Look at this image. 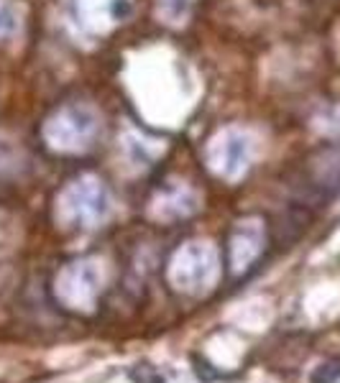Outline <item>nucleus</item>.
Masks as SVG:
<instances>
[{
  "label": "nucleus",
  "mask_w": 340,
  "mask_h": 383,
  "mask_svg": "<svg viewBox=\"0 0 340 383\" xmlns=\"http://www.w3.org/2000/svg\"><path fill=\"white\" fill-rule=\"evenodd\" d=\"M97 136H100V115L95 108L82 105V102L64 105L44 125V138L49 146L54 151H67V154L90 149Z\"/></svg>",
  "instance_id": "nucleus-1"
},
{
  "label": "nucleus",
  "mask_w": 340,
  "mask_h": 383,
  "mask_svg": "<svg viewBox=\"0 0 340 383\" xmlns=\"http://www.w3.org/2000/svg\"><path fill=\"white\" fill-rule=\"evenodd\" d=\"M133 0H64V18L77 39H95L128 21Z\"/></svg>",
  "instance_id": "nucleus-2"
},
{
  "label": "nucleus",
  "mask_w": 340,
  "mask_h": 383,
  "mask_svg": "<svg viewBox=\"0 0 340 383\" xmlns=\"http://www.w3.org/2000/svg\"><path fill=\"white\" fill-rule=\"evenodd\" d=\"M253 149H256V138L248 128L228 125L207 143V164L215 174H220L225 179H238L248 172Z\"/></svg>",
  "instance_id": "nucleus-3"
},
{
  "label": "nucleus",
  "mask_w": 340,
  "mask_h": 383,
  "mask_svg": "<svg viewBox=\"0 0 340 383\" xmlns=\"http://www.w3.org/2000/svg\"><path fill=\"white\" fill-rule=\"evenodd\" d=\"M64 204H67L72 212H77V215L97 218V215L105 210V189L100 187V181L95 179H79L67 189Z\"/></svg>",
  "instance_id": "nucleus-4"
},
{
  "label": "nucleus",
  "mask_w": 340,
  "mask_h": 383,
  "mask_svg": "<svg viewBox=\"0 0 340 383\" xmlns=\"http://www.w3.org/2000/svg\"><path fill=\"white\" fill-rule=\"evenodd\" d=\"M24 10L16 0H0V41L13 39L21 31Z\"/></svg>",
  "instance_id": "nucleus-5"
},
{
  "label": "nucleus",
  "mask_w": 340,
  "mask_h": 383,
  "mask_svg": "<svg viewBox=\"0 0 340 383\" xmlns=\"http://www.w3.org/2000/svg\"><path fill=\"white\" fill-rule=\"evenodd\" d=\"M195 0H156V13L166 26H182L190 18Z\"/></svg>",
  "instance_id": "nucleus-6"
},
{
  "label": "nucleus",
  "mask_w": 340,
  "mask_h": 383,
  "mask_svg": "<svg viewBox=\"0 0 340 383\" xmlns=\"http://www.w3.org/2000/svg\"><path fill=\"white\" fill-rule=\"evenodd\" d=\"M123 143H126L128 154L133 151V161H138V156H141V164L151 161V158L161 151L159 141H151V138H146V136H141V133H133V131H128L126 138H123Z\"/></svg>",
  "instance_id": "nucleus-7"
},
{
  "label": "nucleus",
  "mask_w": 340,
  "mask_h": 383,
  "mask_svg": "<svg viewBox=\"0 0 340 383\" xmlns=\"http://www.w3.org/2000/svg\"><path fill=\"white\" fill-rule=\"evenodd\" d=\"M340 378V358H330L312 370V383H335Z\"/></svg>",
  "instance_id": "nucleus-8"
},
{
  "label": "nucleus",
  "mask_w": 340,
  "mask_h": 383,
  "mask_svg": "<svg viewBox=\"0 0 340 383\" xmlns=\"http://www.w3.org/2000/svg\"><path fill=\"white\" fill-rule=\"evenodd\" d=\"M195 366H197V368H195V370H197V375H200V378H202V381H213L215 375H218V373H215V370H210V368H213V366H210L207 360L200 358V355H197V358H195Z\"/></svg>",
  "instance_id": "nucleus-9"
}]
</instances>
